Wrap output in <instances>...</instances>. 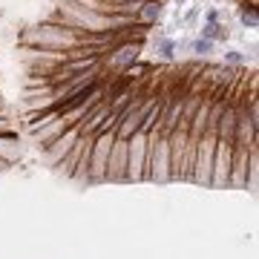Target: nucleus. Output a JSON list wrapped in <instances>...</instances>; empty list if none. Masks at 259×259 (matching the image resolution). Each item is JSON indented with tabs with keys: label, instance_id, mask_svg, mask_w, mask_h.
<instances>
[{
	"label": "nucleus",
	"instance_id": "nucleus-1",
	"mask_svg": "<svg viewBox=\"0 0 259 259\" xmlns=\"http://www.w3.org/2000/svg\"><path fill=\"white\" fill-rule=\"evenodd\" d=\"M20 44L23 47H35L40 52H58V55H64L69 49L81 47V32H72V29L61 26V23H40V26L23 32Z\"/></svg>",
	"mask_w": 259,
	"mask_h": 259
},
{
	"label": "nucleus",
	"instance_id": "nucleus-2",
	"mask_svg": "<svg viewBox=\"0 0 259 259\" xmlns=\"http://www.w3.org/2000/svg\"><path fill=\"white\" fill-rule=\"evenodd\" d=\"M213 153H216V133L204 130L199 144H196V158L190 170V182L202 187H210V173H213Z\"/></svg>",
	"mask_w": 259,
	"mask_h": 259
},
{
	"label": "nucleus",
	"instance_id": "nucleus-3",
	"mask_svg": "<svg viewBox=\"0 0 259 259\" xmlns=\"http://www.w3.org/2000/svg\"><path fill=\"white\" fill-rule=\"evenodd\" d=\"M112 141H115V133H98L93 141V153H90V185H98L104 182V170H107V158H110Z\"/></svg>",
	"mask_w": 259,
	"mask_h": 259
},
{
	"label": "nucleus",
	"instance_id": "nucleus-4",
	"mask_svg": "<svg viewBox=\"0 0 259 259\" xmlns=\"http://www.w3.org/2000/svg\"><path fill=\"white\" fill-rule=\"evenodd\" d=\"M141 49H144L141 40H124V44H118L115 49H110L107 58H101V66L110 69V72H124L127 66H133L141 58Z\"/></svg>",
	"mask_w": 259,
	"mask_h": 259
},
{
	"label": "nucleus",
	"instance_id": "nucleus-5",
	"mask_svg": "<svg viewBox=\"0 0 259 259\" xmlns=\"http://www.w3.org/2000/svg\"><path fill=\"white\" fill-rule=\"evenodd\" d=\"M231 161H233V144H231V141H219V139H216L210 187H228V176H231Z\"/></svg>",
	"mask_w": 259,
	"mask_h": 259
},
{
	"label": "nucleus",
	"instance_id": "nucleus-6",
	"mask_svg": "<svg viewBox=\"0 0 259 259\" xmlns=\"http://www.w3.org/2000/svg\"><path fill=\"white\" fill-rule=\"evenodd\" d=\"M104 182H127V141L115 139L107 158V170H104Z\"/></svg>",
	"mask_w": 259,
	"mask_h": 259
},
{
	"label": "nucleus",
	"instance_id": "nucleus-7",
	"mask_svg": "<svg viewBox=\"0 0 259 259\" xmlns=\"http://www.w3.org/2000/svg\"><path fill=\"white\" fill-rule=\"evenodd\" d=\"M78 136H81V130H78V124H75V127L66 130L64 136H58L52 144H47V147H44V164H47V167H58V164H61L64 156L72 150V144H75Z\"/></svg>",
	"mask_w": 259,
	"mask_h": 259
},
{
	"label": "nucleus",
	"instance_id": "nucleus-8",
	"mask_svg": "<svg viewBox=\"0 0 259 259\" xmlns=\"http://www.w3.org/2000/svg\"><path fill=\"white\" fill-rule=\"evenodd\" d=\"M75 124H78V121H75L72 115H69V112H58L55 118H49L47 124H44V127H37L35 133H32V136H35V141L40 144V147H47V144H52V141H55L58 136H64L66 130L75 127Z\"/></svg>",
	"mask_w": 259,
	"mask_h": 259
},
{
	"label": "nucleus",
	"instance_id": "nucleus-9",
	"mask_svg": "<svg viewBox=\"0 0 259 259\" xmlns=\"http://www.w3.org/2000/svg\"><path fill=\"white\" fill-rule=\"evenodd\" d=\"M161 15H164V6H161V0H144L139 6V12H136V26L147 29V26H156L158 20H161Z\"/></svg>",
	"mask_w": 259,
	"mask_h": 259
},
{
	"label": "nucleus",
	"instance_id": "nucleus-10",
	"mask_svg": "<svg viewBox=\"0 0 259 259\" xmlns=\"http://www.w3.org/2000/svg\"><path fill=\"white\" fill-rule=\"evenodd\" d=\"M20 156H23V147H20L18 136H15V133H6V136H0V161H6V164H15Z\"/></svg>",
	"mask_w": 259,
	"mask_h": 259
},
{
	"label": "nucleus",
	"instance_id": "nucleus-11",
	"mask_svg": "<svg viewBox=\"0 0 259 259\" xmlns=\"http://www.w3.org/2000/svg\"><path fill=\"white\" fill-rule=\"evenodd\" d=\"M199 37H207V40H213V44L219 47V44H228L231 29H228V23H225V20H216V23H202V26H199Z\"/></svg>",
	"mask_w": 259,
	"mask_h": 259
},
{
	"label": "nucleus",
	"instance_id": "nucleus-12",
	"mask_svg": "<svg viewBox=\"0 0 259 259\" xmlns=\"http://www.w3.org/2000/svg\"><path fill=\"white\" fill-rule=\"evenodd\" d=\"M256 187H259V147L253 144V147L248 150V173H245V190L256 193Z\"/></svg>",
	"mask_w": 259,
	"mask_h": 259
},
{
	"label": "nucleus",
	"instance_id": "nucleus-13",
	"mask_svg": "<svg viewBox=\"0 0 259 259\" xmlns=\"http://www.w3.org/2000/svg\"><path fill=\"white\" fill-rule=\"evenodd\" d=\"M242 29H259V12H256V0H242L236 9Z\"/></svg>",
	"mask_w": 259,
	"mask_h": 259
},
{
	"label": "nucleus",
	"instance_id": "nucleus-14",
	"mask_svg": "<svg viewBox=\"0 0 259 259\" xmlns=\"http://www.w3.org/2000/svg\"><path fill=\"white\" fill-rule=\"evenodd\" d=\"M153 49H156V55L161 58V61H173V58H176V37L158 32V35L153 37Z\"/></svg>",
	"mask_w": 259,
	"mask_h": 259
},
{
	"label": "nucleus",
	"instance_id": "nucleus-15",
	"mask_svg": "<svg viewBox=\"0 0 259 259\" xmlns=\"http://www.w3.org/2000/svg\"><path fill=\"white\" fill-rule=\"evenodd\" d=\"M222 66H228V69H239V66H248V52H242V49H233V47H225V49H222Z\"/></svg>",
	"mask_w": 259,
	"mask_h": 259
},
{
	"label": "nucleus",
	"instance_id": "nucleus-16",
	"mask_svg": "<svg viewBox=\"0 0 259 259\" xmlns=\"http://www.w3.org/2000/svg\"><path fill=\"white\" fill-rule=\"evenodd\" d=\"M210 52H216V44H213V40H207V37H199V35H196L193 40H190V55H196V58H207Z\"/></svg>",
	"mask_w": 259,
	"mask_h": 259
},
{
	"label": "nucleus",
	"instance_id": "nucleus-17",
	"mask_svg": "<svg viewBox=\"0 0 259 259\" xmlns=\"http://www.w3.org/2000/svg\"><path fill=\"white\" fill-rule=\"evenodd\" d=\"M202 9H204L202 3H193V6L182 15V26H196V20L202 18Z\"/></svg>",
	"mask_w": 259,
	"mask_h": 259
},
{
	"label": "nucleus",
	"instance_id": "nucleus-18",
	"mask_svg": "<svg viewBox=\"0 0 259 259\" xmlns=\"http://www.w3.org/2000/svg\"><path fill=\"white\" fill-rule=\"evenodd\" d=\"M147 72H150V66H147V64H141V61H136V64L127 66V69H124L121 75H127L130 81H133V78H141V75H147Z\"/></svg>",
	"mask_w": 259,
	"mask_h": 259
},
{
	"label": "nucleus",
	"instance_id": "nucleus-19",
	"mask_svg": "<svg viewBox=\"0 0 259 259\" xmlns=\"http://www.w3.org/2000/svg\"><path fill=\"white\" fill-rule=\"evenodd\" d=\"M6 133H15V130H12V121L6 115H0V136H6Z\"/></svg>",
	"mask_w": 259,
	"mask_h": 259
},
{
	"label": "nucleus",
	"instance_id": "nucleus-20",
	"mask_svg": "<svg viewBox=\"0 0 259 259\" xmlns=\"http://www.w3.org/2000/svg\"><path fill=\"white\" fill-rule=\"evenodd\" d=\"M176 3H179V6H185V3H187V0H176Z\"/></svg>",
	"mask_w": 259,
	"mask_h": 259
}]
</instances>
